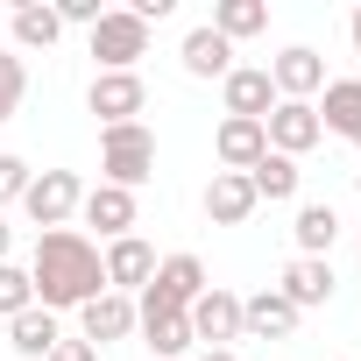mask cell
<instances>
[{
  "label": "cell",
  "instance_id": "obj_1",
  "mask_svg": "<svg viewBox=\"0 0 361 361\" xmlns=\"http://www.w3.org/2000/svg\"><path fill=\"white\" fill-rule=\"evenodd\" d=\"M29 283H36V305L43 312H78L85 298L106 290V269H99V248L78 227H57V234H36Z\"/></svg>",
  "mask_w": 361,
  "mask_h": 361
},
{
  "label": "cell",
  "instance_id": "obj_2",
  "mask_svg": "<svg viewBox=\"0 0 361 361\" xmlns=\"http://www.w3.org/2000/svg\"><path fill=\"white\" fill-rule=\"evenodd\" d=\"M156 177V135L142 121L128 128H99V185H121V192H142Z\"/></svg>",
  "mask_w": 361,
  "mask_h": 361
},
{
  "label": "cell",
  "instance_id": "obj_3",
  "mask_svg": "<svg viewBox=\"0 0 361 361\" xmlns=\"http://www.w3.org/2000/svg\"><path fill=\"white\" fill-rule=\"evenodd\" d=\"M85 36H92L99 71H135V64L149 57V22H142V15H128V8H106Z\"/></svg>",
  "mask_w": 361,
  "mask_h": 361
},
{
  "label": "cell",
  "instance_id": "obj_4",
  "mask_svg": "<svg viewBox=\"0 0 361 361\" xmlns=\"http://www.w3.org/2000/svg\"><path fill=\"white\" fill-rule=\"evenodd\" d=\"M206 298V262L199 255H163L156 262V276H149V290L135 298V305H156V312H192Z\"/></svg>",
  "mask_w": 361,
  "mask_h": 361
},
{
  "label": "cell",
  "instance_id": "obj_5",
  "mask_svg": "<svg viewBox=\"0 0 361 361\" xmlns=\"http://www.w3.org/2000/svg\"><path fill=\"white\" fill-rule=\"evenodd\" d=\"M78 206H85L78 170H43V177H29V192H22V213H29L43 234H57V227H64Z\"/></svg>",
  "mask_w": 361,
  "mask_h": 361
},
{
  "label": "cell",
  "instance_id": "obj_6",
  "mask_svg": "<svg viewBox=\"0 0 361 361\" xmlns=\"http://www.w3.org/2000/svg\"><path fill=\"white\" fill-rule=\"evenodd\" d=\"M85 106L99 114V128H128V121H142V106H149V85H142V71H92V92H85Z\"/></svg>",
  "mask_w": 361,
  "mask_h": 361
},
{
  "label": "cell",
  "instance_id": "obj_7",
  "mask_svg": "<svg viewBox=\"0 0 361 361\" xmlns=\"http://www.w3.org/2000/svg\"><path fill=\"white\" fill-rule=\"evenodd\" d=\"M262 71H269L276 99H319V92H326V57H319L312 43H290V50H276Z\"/></svg>",
  "mask_w": 361,
  "mask_h": 361
},
{
  "label": "cell",
  "instance_id": "obj_8",
  "mask_svg": "<svg viewBox=\"0 0 361 361\" xmlns=\"http://www.w3.org/2000/svg\"><path fill=\"white\" fill-rule=\"evenodd\" d=\"M262 135H269V149L276 156H305V149H319L326 135H319V114H312V99H276L269 106V121H262Z\"/></svg>",
  "mask_w": 361,
  "mask_h": 361
},
{
  "label": "cell",
  "instance_id": "obj_9",
  "mask_svg": "<svg viewBox=\"0 0 361 361\" xmlns=\"http://www.w3.org/2000/svg\"><path fill=\"white\" fill-rule=\"evenodd\" d=\"M99 269H106V290L135 298V290H149V276H156V248H149L142 234H121V241H106Z\"/></svg>",
  "mask_w": 361,
  "mask_h": 361
},
{
  "label": "cell",
  "instance_id": "obj_10",
  "mask_svg": "<svg viewBox=\"0 0 361 361\" xmlns=\"http://www.w3.org/2000/svg\"><path fill=\"white\" fill-rule=\"evenodd\" d=\"M220 99H227V121H269L276 85H269V71H262V64H234V71L220 78Z\"/></svg>",
  "mask_w": 361,
  "mask_h": 361
},
{
  "label": "cell",
  "instance_id": "obj_11",
  "mask_svg": "<svg viewBox=\"0 0 361 361\" xmlns=\"http://www.w3.org/2000/svg\"><path fill=\"white\" fill-rule=\"evenodd\" d=\"M128 333H135V298L99 290V298H85V305H78V340L114 347V340H128Z\"/></svg>",
  "mask_w": 361,
  "mask_h": 361
},
{
  "label": "cell",
  "instance_id": "obj_12",
  "mask_svg": "<svg viewBox=\"0 0 361 361\" xmlns=\"http://www.w3.org/2000/svg\"><path fill=\"white\" fill-rule=\"evenodd\" d=\"M185 319H192V340H206V347H234V340H241V298L220 290V283H206V298H199Z\"/></svg>",
  "mask_w": 361,
  "mask_h": 361
},
{
  "label": "cell",
  "instance_id": "obj_13",
  "mask_svg": "<svg viewBox=\"0 0 361 361\" xmlns=\"http://www.w3.org/2000/svg\"><path fill=\"white\" fill-rule=\"evenodd\" d=\"M298 319H305V312H298L283 290H255V298H241V340H290Z\"/></svg>",
  "mask_w": 361,
  "mask_h": 361
},
{
  "label": "cell",
  "instance_id": "obj_14",
  "mask_svg": "<svg viewBox=\"0 0 361 361\" xmlns=\"http://www.w3.org/2000/svg\"><path fill=\"white\" fill-rule=\"evenodd\" d=\"M78 220H85V227H99L106 241H121V234H135L142 206H135V192H121V185H92V192H85V206H78Z\"/></svg>",
  "mask_w": 361,
  "mask_h": 361
},
{
  "label": "cell",
  "instance_id": "obj_15",
  "mask_svg": "<svg viewBox=\"0 0 361 361\" xmlns=\"http://www.w3.org/2000/svg\"><path fill=\"white\" fill-rule=\"evenodd\" d=\"M312 114H319V135L361 142V78H326V92L312 99Z\"/></svg>",
  "mask_w": 361,
  "mask_h": 361
},
{
  "label": "cell",
  "instance_id": "obj_16",
  "mask_svg": "<svg viewBox=\"0 0 361 361\" xmlns=\"http://www.w3.org/2000/svg\"><path fill=\"white\" fill-rule=\"evenodd\" d=\"M135 333L149 340V354H156V361H177V354H192V347H199L185 312H156V305H135Z\"/></svg>",
  "mask_w": 361,
  "mask_h": 361
},
{
  "label": "cell",
  "instance_id": "obj_17",
  "mask_svg": "<svg viewBox=\"0 0 361 361\" xmlns=\"http://www.w3.org/2000/svg\"><path fill=\"white\" fill-rule=\"evenodd\" d=\"M213 156H220V170L248 177V170L269 156V135H262V121H220V135H213Z\"/></svg>",
  "mask_w": 361,
  "mask_h": 361
},
{
  "label": "cell",
  "instance_id": "obj_18",
  "mask_svg": "<svg viewBox=\"0 0 361 361\" xmlns=\"http://www.w3.org/2000/svg\"><path fill=\"white\" fill-rule=\"evenodd\" d=\"M255 213V185L248 177H234V170H213V185H206V220L213 227H241Z\"/></svg>",
  "mask_w": 361,
  "mask_h": 361
},
{
  "label": "cell",
  "instance_id": "obj_19",
  "mask_svg": "<svg viewBox=\"0 0 361 361\" xmlns=\"http://www.w3.org/2000/svg\"><path fill=\"white\" fill-rule=\"evenodd\" d=\"M333 283H340V276H333V262H319V255H298V262L283 269V283H276V290H283L298 312H312V305H326V298H333Z\"/></svg>",
  "mask_w": 361,
  "mask_h": 361
},
{
  "label": "cell",
  "instance_id": "obj_20",
  "mask_svg": "<svg viewBox=\"0 0 361 361\" xmlns=\"http://www.w3.org/2000/svg\"><path fill=\"white\" fill-rule=\"evenodd\" d=\"M57 340H64V326H57V312H43V305H29L22 319H8V347H15L22 361H50Z\"/></svg>",
  "mask_w": 361,
  "mask_h": 361
},
{
  "label": "cell",
  "instance_id": "obj_21",
  "mask_svg": "<svg viewBox=\"0 0 361 361\" xmlns=\"http://www.w3.org/2000/svg\"><path fill=\"white\" fill-rule=\"evenodd\" d=\"M177 64H185L192 78H227V71H234V43L213 36V29H192L185 50H177Z\"/></svg>",
  "mask_w": 361,
  "mask_h": 361
},
{
  "label": "cell",
  "instance_id": "obj_22",
  "mask_svg": "<svg viewBox=\"0 0 361 361\" xmlns=\"http://www.w3.org/2000/svg\"><path fill=\"white\" fill-rule=\"evenodd\" d=\"M248 185H255V206H262V199H269V206H283V199H298L305 170H298L290 156H276V149H269V156H262V163L248 170Z\"/></svg>",
  "mask_w": 361,
  "mask_h": 361
},
{
  "label": "cell",
  "instance_id": "obj_23",
  "mask_svg": "<svg viewBox=\"0 0 361 361\" xmlns=\"http://www.w3.org/2000/svg\"><path fill=\"white\" fill-rule=\"evenodd\" d=\"M206 29H213V36H227V43H248V36H262V29H269V0H220Z\"/></svg>",
  "mask_w": 361,
  "mask_h": 361
},
{
  "label": "cell",
  "instance_id": "obj_24",
  "mask_svg": "<svg viewBox=\"0 0 361 361\" xmlns=\"http://www.w3.org/2000/svg\"><path fill=\"white\" fill-rule=\"evenodd\" d=\"M298 255H319V262H333V241H340V213L333 206H298Z\"/></svg>",
  "mask_w": 361,
  "mask_h": 361
},
{
  "label": "cell",
  "instance_id": "obj_25",
  "mask_svg": "<svg viewBox=\"0 0 361 361\" xmlns=\"http://www.w3.org/2000/svg\"><path fill=\"white\" fill-rule=\"evenodd\" d=\"M57 36H64L57 8H43V0H22L15 8V50H50Z\"/></svg>",
  "mask_w": 361,
  "mask_h": 361
},
{
  "label": "cell",
  "instance_id": "obj_26",
  "mask_svg": "<svg viewBox=\"0 0 361 361\" xmlns=\"http://www.w3.org/2000/svg\"><path fill=\"white\" fill-rule=\"evenodd\" d=\"M22 99H29V64L15 50H0V121H15Z\"/></svg>",
  "mask_w": 361,
  "mask_h": 361
},
{
  "label": "cell",
  "instance_id": "obj_27",
  "mask_svg": "<svg viewBox=\"0 0 361 361\" xmlns=\"http://www.w3.org/2000/svg\"><path fill=\"white\" fill-rule=\"evenodd\" d=\"M29 305H36V283H29V269L0 262V319H22Z\"/></svg>",
  "mask_w": 361,
  "mask_h": 361
},
{
  "label": "cell",
  "instance_id": "obj_28",
  "mask_svg": "<svg viewBox=\"0 0 361 361\" xmlns=\"http://www.w3.org/2000/svg\"><path fill=\"white\" fill-rule=\"evenodd\" d=\"M29 177H36V170H29V163H22L15 149H0V206H22V192H29Z\"/></svg>",
  "mask_w": 361,
  "mask_h": 361
},
{
  "label": "cell",
  "instance_id": "obj_29",
  "mask_svg": "<svg viewBox=\"0 0 361 361\" xmlns=\"http://www.w3.org/2000/svg\"><path fill=\"white\" fill-rule=\"evenodd\" d=\"M106 8H99V0H57V22H78V29H92Z\"/></svg>",
  "mask_w": 361,
  "mask_h": 361
},
{
  "label": "cell",
  "instance_id": "obj_30",
  "mask_svg": "<svg viewBox=\"0 0 361 361\" xmlns=\"http://www.w3.org/2000/svg\"><path fill=\"white\" fill-rule=\"evenodd\" d=\"M50 361H99V347H92V340H57Z\"/></svg>",
  "mask_w": 361,
  "mask_h": 361
},
{
  "label": "cell",
  "instance_id": "obj_31",
  "mask_svg": "<svg viewBox=\"0 0 361 361\" xmlns=\"http://www.w3.org/2000/svg\"><path fill=\"white\" fill-rule=\"evenodd\" d=\"M347 43H354V57H361V8L347 15Z\"/></svg>",
  "mask_w": 361,
  "mask_h": 361
},
{
  "label": "cell",
  "instance_id": "obj_32",
  "mask_svg": "<svg viewBox=\"0 0 361 361\" xmlns=\"http://www.w3.org/2000/svg\"><path fill=\"white\" fill-rule=\"evenodd\" d=\"M8 248H15V227H8V213H0V262H8Z\"/></svg>",
  "mask_w": 361,
  "mask_h": 361
},
{
  "label": "cell",
  "instance_id": "obj_33",
  "mask_svg": "<svg viewBox=\"0 0 361 361\" xmlns=\"http://www.w3.org/2000/svg\"><path fill=\"white\" fill-rule=\"evenodd\" d=\"M199 361H241V354H234V347H206Z\"/></svg>",
  "mask_w": 361,
  "mask_h": 361
},
{
  "label": "cell",
  "instance_id": "obj_34",
  "mask_svg": "<svg viewBox=\"0 0 361 361\" xmlns=\"http://www.w3.org/2000/svg\"><path fill=\"white\" fill-rule=\"evenodd\" d=\"M354 192H361V170H354Z\"/></svg>",
  "mask_w": 361,
  "mask_h": 361
},
{
  "label": "cell",
  "instance_id": "obj_35",
  "mask_svg": "<svg viewBox=\"0 0 361 361\" xmlns=\"http://www.w3.org/2000/svg\"><path fill=\"white\" fill-rule=\"evenodd\" d=\"M354 149H361V142H354Z\"/></svg>",
  "mask_w": 361,
  "mask_h": 361
}]
</instances>
